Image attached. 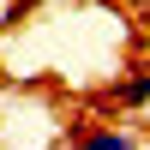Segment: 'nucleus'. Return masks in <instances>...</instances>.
I'll list each match as a JSON object with an SVG mask.
<instances>
[{
  "instance_id": "1",
  "label": "nucleus",
  "mask_w": 150,
  "mask_h": 150,
  "mask_svg": "<svg viewBox=\"0 0 150 150\" xmlns=\"http://www.w3.org/2000/svg\"><path fill=\"white\" fill-rule=\"evenodd\" d=\"M72 150H144V138L132 126H90L72 138Z\"/></svg>"
},
{
  "instance_id": "2",
  "label": "nucleus",
  "mask_w": 150,
  "mask_h": 150,
  "mask_svg": "<svg viewBox=\"0 0 150 150\" xmlns=\"http://www.w3.org/2000/svg\"><path fill=\"white\" fill-rule=\"evenodd\" d=\"M114 102L120 108H150V66H132L126 78L114 84Z\"/></svg>"
},
{
  "instance_id": "3",
  "label": "nucleus",
  "mask_w": 150,
  "mask_h": 150,
  "mask_svg": "<svg viewBox=\"0 0 150 150\" xmlns=\"http://www.w3.org/2000/svg\"><path fill=\"white\" fill-rule=\"evenodd\" d=\"M114 6H126V12H150V0H114Z\"/></svg>"
}]
</instances>
